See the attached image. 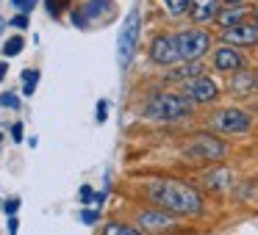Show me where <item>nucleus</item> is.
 Listing matches in <instances>:
<instances>
[{"instance_id":"nucleus-1","label":"nucleus","mask_w":258,"mask_h":235,"mask_svg":"<svg viewBox=\"0 0 258 235\" xmlns=\"http://www.w3.org/2000/svg\"><path fill=\"white\" fill-rule=\"evenodd\" d=\"M145 194L156 207L180 218H197L206 210V196L200 194V188L178 177H153L145 185Z\"/></svg>"},{"instance_id":"nucleus-2","label":"nucleus","mask_w":258,"mask_h":235,"mask_svg":"<svg viewBox=\"0 0 258 235\" xmlns=\"http://www.w3.org/2000/svg\"><path fill=\"white\" fill-rule=\"evenodd\" d=\"M195 102L186 100L183 94H172V91H156L145 105V119L153 122H180V119L191 116Z\"/></svg>"},{"instance_id":"nucleus-3","label":"nucleus","mask_w":258,"mask_h":235,"mask_svg":"<svg viewBox=\"0 0 258 235\" xmlns=\"http://www.w3.org/2000/svg\"><path fill=\"white\" fill-rule=\"evenodd\" d=\"M228 155V144L211 133H195L191 141L183 144V158L186 161H200V163H217Z\"/></svg>"},{"instance_id":"nucleus-4","label":"nucleus","mask_w":258,"mask_h":235,"mask_svg":"<svg viewBox=\"0 0 258 235\" xmlns=\"http://www.w3.org/2000/svg\"><path fill=\"white\" fill-rule=\"evenodd\" d=\"M139 31H142V14H139V9H131L117 36V61L122 69L131 64V56H134L136 42H139Z\"/></svg>"},{"instance_id":"nucleus-5","label":"nucleus","mask_w":258,"mask_h":235,"mask_svg":"<svg viewBox=\"0 0 258 235\" xmlns=\"http://www.w3.org/2000/svg\"><path fill=\"white\" fill-rule=\"evenodd\" d=\"M136 227L145 235H164L178 227V216L161 210V207H142V210H136Z\"/></svg>"},{"instance_id":"nucleus-6","label":"nucleus","mask_w":258,"mask_h":235,"mask_svg":"<svg viewBox=\"0 0 258 235\" xmlns=\"http://www.w3.org/2000/svg\"><path fill=\"white\" fill-rule=\"evenodd\" d=\"M211 128L228 136H241L252 128V116L241 108H222L211 116Z\"/></svg>"},{"instance_id":"nucleus-7","label":"nucleus","mask_w":258,"mask_h":235,"mask_svg":"<svg viewBox=\"0 0 258 235\" xmlns=\"http://www.w3.org/2000/svg\"><path fill=\"white\" fill-rule=\"evenodd\" d=\"M175 36H178V47H180V61H186V64L200 61L208 53V47H211V36L200 28L180 31V34H175Z\"/></svg>"},{"instance_id":"nucleus-8","label":"nucleus","mask_w":258,"mask_h":235,"mask_svg":"<svg viewBox=\"0 0 258 235\" xmlns=\"http://www.w3.org/2000/svg\"><path fill=\"white\" fill-rule=\"evenodd\" d=\"M150 61L158 67H172L180 61V47H178V36L175 34H158L150 42Z\"/></svg>"},{"instance_id":"nucleus-9","label":"nucleus","mask_w":258,"mask_h":235,"mask_svg":"<svg viewBox=\"0 0 258 235\" xmlns=\"http://www.w3.org/2000/svg\"><path fill=\"white\" fill-rule=\"evenodd\" d=\"M183 97L191 100L195 105H206V102H214L219 97V86H217L214 78L203 75V78H195V80H189V83L183 86Z\"/></svg>"},{"instance_id":"nucleus-10","label":"nucleus","mask_w":258,"mask_h":235,"mask_svg":"<svg viewBox=\"0 0 258 235\" xmlns=\"http://www.w3.org/2000/svg\"><path fill=\"white\" fill-rule=\"evenodd\" d=\"M244 67H247V61L236 47H217L214 50V69H219V72L233 75V72H241Z\"/></svg>"},{"instance_id":"nucleus-11","label":"nucleus","mask_w":258,"mask_h":235,"mask_svg":"<svg viewBox=\"0 0 258 235\" xmlns=\"http://www.w3.org/2000/svg\"><path fill=\"white\" fill-rule=\"evenodd\" d=\"M222 42L230 47H250L258 45V25L255 23H244V25H236V28L222 31Z\"/></svg>"},{"instance_id":"nucleus-12","label":"nucleus","mask_w":258,"mask_h":235,"mask_svg":"<svg viewBox=\"0 0 258 235\" xmlns=\"http://www.w3.org/2000/svg\"><path fill=\"white\" fill-rule=\"evenodd\" d=\"M255 86H258V75L250 72V69H241V72L230 75L228 89H230V94H233V97H247Z\"/></svg>"},{"instance_id":"nucleus-13","label":"nucleus","mask_w":258,"mask_h":235,"mask_svg":"<svg viewBox=\"0 0 258 235\" xmlns=\"http://www.w3.org/2000/svg\"><path fill=\"white\" fill-rule=\"evenodd\" d=\"M219 9H222L219 0H191L189 14L195 23H211V20L219 17Z\"/></svg>"},{"instance_id":"nucleus-14","label":"nucleus","mask_w":258,"mask_h":235,"mask_svg":"<svg viewBox=\"0 0 258 235\" xmlns=\"http://www.w3.org/2000/svg\"><path fill=\"white\" fill-rule=\"evenodd\" d=\"M200 183L206 185L208 191H225L233 185V172L230 169H211L200 177Z\"/></svg>"},{"instance_id":"nucleus-15","label":"nucleus","mask_w":258,"mask_h":235,"mask_svg":"<svg viewBox=\"0 0 258 235\" xmlns=\"http://www.w3.org/2000/svg\"><path fill=\"white\" fill-rule=\"evenodd\" d=\"M217 23L222 25V31L236 28V25H244L247 23V9H222L217 17Z\"/></svg>"},{"instance_id":"nucleus-16","label":"nucleus","mask_w":258,"mask_h":235,"mask_svg":"<svg viewBox=\"0 0 258 235\" xmlns=\"http://www.w3.org/2000/svg\"><path fill=\"white\" fill-rule=\"evenodd\" d=\"M111 12V0H86L84 9H81V17L84 20H100L103 14Z\"/></svg>"},{"instance_id":"nucleus-17","label":"nucleus","mask_w":258,"mask_h":235,"mask_svg":"<svg viewBox=\"0 0 258 235\" xmlns=\"http://www.w3.org/2000/svg\"><path fill=\"white\" fill-rule=\"evenodd\" d=\"M203 75H206V67H203L200 61H191V64H186V67L175 69V72H167V80H180V78L195 80V78H203Z\"/></svg>"},{"instance_id":"nucleus-18","label":"nucleus","mask_w":258,"mask_h":235,"mask_svg":"<svg viewBox=\"0 0 258 235\" xmlns=\"http://www.w3.org/2000/svg\"><path fill=\"white\" fill-rule=\"evenodd\" d=\"M100 235H145V232L136 224H128V221H108V224H103Z\"/></svg>"},{"instance_id":"nucleus-19","label":"nucleus","mask_w":258,"mask_h":235,"mask_svg":"<svg viewBox=\"0 0 258 235\" xmlns=\"http://www.w3.org/2000/svg\"><path fill=\"white\" fill-rule=\"evenodd\" d=\"M161 3H164V12L169 17H183L191 9V0H161Z\"/></svg>"},{"instance_id":"nucleus-20","label":"nucleus","mask_w":258,"mask_h":235,"mask_svg":"<svg viewBox=\"0 0 258 235\" xmlns=\"http://www.w3.org/2000/svg\"><path fill=\"white\" fill-rule=\"evenodd\" d=\"M39 78H42L39 69H23V94H25V97H34Z\"/></svg>"},{"instance_id":"nucleus-21","label":"nucleus","mask_w":258,"mask_h":235,"mask_svg":"<svg viewBox=\"0 0 258 235\" xmlns=\"http://www.w3.org/2000/svg\"><path fill=\"white\" fill-rule=\"evenodd\" d=\"M23 47H25L23 36H12V39H6V45H3V56L14 58V56H20V53H23Z\"/></svg>"},{"instance_id":"nucleus-22","label":"nucleus","mask_w":258,"mask_h":235,"mask_svg":"<svg viewBox=\"0 0 258 235\" xmlns=\"http://www.w3.org/2000/svg\"><path fill=\"white\" fill-rule=\"evenodd\" d=\"M36 3H39V0H12V6L17 9L20 14H31L36 9Z\"/></svg>"},{"instance_id":"nucleus-23","label":"nucleus","mask_w":258,"mask_h":235,"mask_svg":"<svg viewBox=\"0 0 258 235\" xmlns=\"http://www.w3.org/2000/svg\"><path fill=\"white\" fill-rule=\"evenodd\" d=\"M0 105L14 108V111H17V108H20V97L14 94V91H3V94H0Z\"/></svg>"},{"instance_id":"nucleus-24","label":"nucleus","mask_w":258,"mask_h":235,"mask_svg":"<svg viewBox=\"0 0 258 235\" xmlns=\"http://www.w3.org/2000/svg\"><path fill=\"white\" fill-rule=\"evenodd\" d=\"M78 199H81V205H95V191H92V185H81Z\"/></svg>"},{"instance_id":"nucleus-25","label":"nucleus","mask_w":258,"mask_h":235,"mask_svg":"<svg viewBox=\"0 0 258 235\" xmlns=\"http://www.w3.org/2000/svg\"><path fill=\"white\" fill-rule=\"evenodd\" d=\"M108 119V100H97V108H95V122H106Z\"/></svg>"},{"instance_id":"nucleus-26","label":"nucleus","mask_w":258,"mask_h":235,"mask_svg":"<svg viewBox=\"0 0 258 235\" xmlns=\"http://www.w3.org/2000/svg\"><path fill=\"white\" fill-rule=\"evenodd\" d=\"M20 205H23V202H20L17 196H12V199H6V202H3V213H6V216H17Z\"/></svg>"},{"instance_id":"nucleus-27","label":"nucleus","mask_w":258,"mask_h":235,"mask_svg":"<svg viewBox=\"0 0 258 235\" xmlns=\"http://www.w3.org/2000/svg\"><path fill=\"white\" fill-rule=\"evenodd\" d=\"M9 25L17 28V31H25V28H28V14H17V17H12V20H9Z\"/></svg>"},{"instance_id":"nucleus-28","label":"nucleus","mask_w":258,"mask_h":235,"mask_svg":"<svg viewBox=\"0 0 258 235\" xmlns=\"http://www.w3.org/2000/svg\"><path fill=\"white\" fill-rule=\"evenodd\" d=\"M81 221L84 224H97L100 221V210H81Z\"/></svg>"},{"instance_id":"nucleus-29","label":"nucleus","mask_w":258,"mask_h":235,"mask_svg":"<svg viewBox=\"0 0 258 235\" xmlns=\"http://www.w3.org/2000/svg\"><path fill=\"white\" fill-rule=\"evenodd\" d=\"M219 6H225V9H247V0H219Z\"/></svg>"},{"instance_id":"nucleus-30","label":"nucleus","mask_w":258,"mask_h":235,"mask_svg":"<svg viewBox=\"0 0 258 235\" xmlns=\"http://www.w3.org/2000/svg\"><path fill=\"white\" fill-rule=\"evenodd\" d=\"M6 229H9V235H17V232H20V218H17V216H9Z\"/></svg>"},{"instance_id":"nucleus-31","label":"nucleus","mask_w":258,"mask_h":235,"mask_svg":"<svg viewBox=\"0 0 258 235\" xmlns=\"http://www.w3.org/2000/svg\"><path fill=\"white\" fill-rule=\"evenodd\" d=\"M12 139L17 141V144L23 141V122H14V125H12Z\"/></svg>"},{"instance_id":"nucleus-32","label":"nucleus","mask_w":258,"mask_h":235,"mask_svg":"<svg viewBox=\"0 0 258 235\" xmlns=\"http://www.w3.org/2000/svg\"><path fill=\"white\" fill-rule=\"evenodd\" d=\"M45 3H47V12H50L53 17H56V14H58V6H56L58 0H45Z\"/></svg>"},{"instance_id":"nucleus-33","label":"nucleus","mask_w":258,"mask_h":235,"mask_svg":"<svg viewBox=\"0 0 258 235\" xmlns=\"http://www.w3.org/2000/svg\"><path fill=\"white\" fill-rule=\"evenodd\" d=\"M6 69H9V64H0V80L6 78Z\"/></svg>"},{"instance_id":"nucleus-34","label":"nucleus","mask_w":258,"mask_h":235,"mask_svg":"<svg viewBox=\"0 0 258 235\" xmlns=\"http://www.w3.org/2000/svg\"><path fill=\"white\" fill-rule=\"evenodd\" d=\"M6 25H9V23H6V20H3V17H0V34L6 31Z\"/></svg>"},{"instance_id":"nucleus-35","label":"nucleus","mask_w":258,"mask_h":235,"mask_svg":"<svg viewBox=\"0 0 258 235\" xmlns=\"http://www.w3.org/2000/svg\"><path fill=\"white\" fill-rule=\"evenodd\" d=\"M255 25H258V9H255Z\"/></svg>"},{"instance_id":"nucleus-36","label":"nucleus","mask_w":258,"mask_h":235,"mask_svg":"<svg viewBox=\"0 0 258 235\" xmlns=\"http://www.w3.org/2000/svg\"><path fill=\"white\" fill-rule=\"evenodd\" d=\"M252 108H255V113H258V102H255V105H252Z\"/></svg>"},{"instance_id":"nucleus-37","label":"nucleus","mask_w":258,"mask_h":235,"mask_svg":"<svg viewBox=\"0 0 258 235\" xmlns=\"http://www.w3.org/2000/svg\"><path fill=\"white\" fill-rule=\"evenodd\" d=\"M0 144H3V133H0Z\"/></svg>"},{"instance_id":"nucleus-38","label":"nucleus","mask_w":258,"mask_h":235,"mask_svg":"<svg viewBox=\"0 0 258 235\" xmlns=\"http://www.w3.org/2000/svg\"><path fill=\"white\" fill-rule=\"evenodd\" d=\"M0 210H3V205H0Z\"/></svg>"},{"instance_id":"nucleus-39","label":"nucleus","mask_w":258,"mask_h":235,"mask_svg":"<svg viewBox=\"0 0 258 235\" xmlns=\"http://www.w3.org/2000/svg\"><path fill=\"white\" fill-rule=\"evenodd\" d=\"M255 75H258V72H255Z\"/></svg>"}]
</instances>
